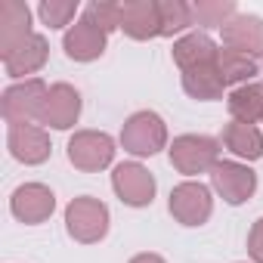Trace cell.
Instances as JSON below:
<instances>
[{
	"label": "cell",
	"mask_w": 263,
	"mask_h": 263,
	"mask_svg": "<svg viewBox=\"0 0 263 263\" xmlns=\"http://www.w3.org/2000/svg\"><path fill=\"white\" fill-rule=\"evenodd\" d=\"M121 146L124 152L137 155V158H149V155H158L164 146H167V124L158 111H134L124 127H121Z\"/></svg>",
	"instance_id": "cell-1"
},
{
	"label": "cell",
	"mask_w": 263,
	"mask_h": 263,
	"mask_svg": "<svg viewBox=\"0 0 263 263\" xmlns=\"http://www.w3.org/2000/svg\"><path fill=\"white\" fill-rule=\"evenodd\" d=\"M108 208L93 195H78L65 208V229L81 245H96L108 235Z\"/></svg>",
	"instance_id": "cell-2"
},
{
	"label": "cell",
	"mask_w": 263,
	"mask_h": 263,
	"mask_svg": "<svg viewBox=\"0 0 263 263\" xmlns=\"http://www.w3.org/2000/svg\"><path fill=\"white\" fill-rule=\"evenodd\" d=\"M167 152H171V164L183 177H198V174H211L214 164L220 161V140L208 134H183L171 143Z\"/></svg>",
	"instance_id": "cell-3"
},
{
	"label": "cell",
	"mask_w": 263,
	"mask_h": 263,
	"mask_svg": "<svg viewBox=\"0 0 263 263\" xmlns=\"http://www.w3.org/2000/svg\"><path fill=\"white\" fill-rule=\"evenodd\" d=\"M47 93H50V87L41 78H28V81H19V84L7 87L4 90V118H7V124H37Z\"/></svg>",
	"instance_id": "cell-4"
},
{
	"label": "cell",
	"mask_w": 263,
	"mask_h": 263,
	"mask_svg": "<svg viewBox=\"0 0 263 263\" xmlns=\"http://www.w3.org/2000/svg\"><path fill=\"white\" fill-rule=\"evenodd\" d=\"M167 208L180 226H204L214 214V198H211V189L204 183L183 180L180 186H174Z\"/></svg>",
	"instance_id": "cell-5"
},
{
	"label": "cell",
	"mask_w": 263,
	"mask_h": 263,
	"mask_svg": "<svg viewBox=\"0 0 263 263\" xmlns=\"http://www.w3.org/2000/svg\"><path fill=\"white\" fill-rule=\"evenodd\" d=\"M111 158H115V140L102 130H78L68 140V161L84 174L108 167Z\"/></svg>",
	"instance_id": "cell-6"
},
{
	"label": "cell",
	"mask_w": 263,
	"mask_h": 263,
	"mask_svg": "<svg viewBox=\"0 0 263 263\" xmlns=\"http://www.w3.org/2000/svg\"><path fill=\"white\" fill-rule=\"evenodd\" d=\"M111 189L115 195L130 208H146L155 201V177L140 161H121L111 171Z\"/></svg>",
	"instance_id": "cell-7"
},
{
	"label": "cell",
	"mask_w": 263,
	"mask_h": 263,
	"mask_svg": "<svg viewBox=\"0 0 263 263\" xmlns=\"http://www.w3.org/2000/svg\"><path fill=\"white\" fill-rule=\"evenodd\" d=\"M211 186L226 204H245L257 192V174L241 161H217L211 171Z\"/></svg>",
	"instance_id": "cell-8"
},
{
	"label": "cell",
	"mask_w": 263,
	"mask_h": 263,
	"mask_svg": "<svg viewBox=\"0 0 263 263\" xmlns=\"http://www.w3.org/2000/svg\"><path fill=\"white\" fill-rule=\"evenodd\" d=\"M10 211L19 223L25 226H37L47 223L56 211V195L50 186L44 183H22L13 195H10Z\"/></svg>",
	"instance_id": "cell-9"
},
{
	"label": "cell",
	"mask_w": 263,
	"mask_h": 263,
	"mask_svg": "<svg viewBox=\"0 0 263 263\" xmlns=\"http://www.w3.org/2000/svg\"><path fill=\"white\" fill-rule=\"evenodd\" d=\"M7 146L22 164H44L53 152V143L41 124H7Z\"/></svg>",
	"instance_id": "cell-10"
},
{
	"label": "cell",
	"mask_w": 263,
	"mask_h": 263,
	"mask_svg": "<svg viewBox=\"0 0 263 263\" xmlns=\"http://www.w3.org/2000/svg\"><path fill=\"white\" fill-rule=\"evenodd\" d=\"M78 118H81V93L71 84H65V81L53 84L47 99H44L37 124L53 127V130H68V127L78 124Z\"/></svg>",
	"instance_id": "cell-11"
},
{
	"label": "cell",
	"mask_w": 263,
	"mask_h": 263,
	"mask_svg": "<svg viewBox=\"0 0 263 263\" xmlns=\"http://www.w3.org/2000/svg\"><path fill=\"white\" fill-rule=\"evenodd\" d=\"M223 47L226 50H235V53H245L251 59L263 56V19L254 16V13H235L223 28Z\"/></svg>",
	"instance_id": "cell-12"
},
{
	"label": "cell",
	"mask_w": 263,
	"mask_h": 263,
	"mask_svg": "<svg viewBox=\"0 0 263 263\" xmlns=\"http://www.w3.org/2000/svg\"><path fill=\"white\" fill-rule=\"evenodd\" d=\"M105 44H108V34L99 25H93L87 16H81L65 31V37H62V50L74 62H93V59H99L105 53Z\"/></svg>",
	"instance_id": "cell-13"
},
{
	"label": "cell",
	"mask_w": 263,
	"mask_h": 263,
	"mask_svg": "<svg viewBox=\"0 0 263 263\" xmlns=\"http://www.w3.org/2000/svg\"><path fill=\"white\" fill-rule=\"evenodd\" d=\"M121 28L134 41L161 37V13L158 0H124L121 4Z\"/></svg>",
	"instance_id": "cell-14"
},
{
	"label": "cell",
	"mask_w": 263,
	"mask_h": 263,
	"mask_svg": "<svg viewBox=\"0 0 263 263\" xmlns=\"http://www.w3.org/2000/svg\"><path fill=\"white\" fill-rule=\"evenodd\" d=\"M47 56H50V44L44 34H31L25 37L19 47H13L10 53H4V68L10 78H25V74H34L47 65ZM28 81V78H25Z\"/></svg>",
	"instance_id": "cell-15"
},
{
	"label": "cell",
	"mask_w": 263,
	"mask_h": 263,
	"mask_svg": "<svg viewBox=\"0 0 263 263\" xmlns=\"http://www.w3.org/2000/svg\"><path fill=\"white\" fill-rule=\"evenodd\" d=\"M31 10L19 0H0V56L31 37Z\"/></svg>",
	"instance_id": "cell-16"
},
{
	"label": "cell",
	"mask_w": 263,
	"mask_h": 263,
	"mask_svg": "<svg viewBox=\"0 0 263 263\" xmlns=\"http://www.w3.org/2000/svg\"><path fill=\"white\" fill-rule=\"evenodd\" d=\"M217 53H220V47L204 31H189L180 41H174V62L180 65V71L195 68V65H208L217 59Z\"/></svg>",
	"instance_id": "cell-17"
},
{
	"label": "cell",
	"mask_w": 263,
	"mask_h": 263,
	"mask_svg": "<svg viewBox=\"0 0 263 263\" xmlns=\"http://www.w3.org/2000/svg\"><path fill=\"white\" fill-rule=\"evenodd\" d=\"M223 146L245 161H257L263 158V134L257 130V124H241V121H229L223 127Z\"/></svg>",
	"instance_id": "cell-18"
},
{
	"label": "cell",
	"mask_w": 263,
	"mask_h": 263,
	"mask_svg": "<svg viewBox=\"0 0 263 263\" xmlns=\"http://www.w3.org/2000/svg\"><path fill=\"white\" fill-rule=\"evenodd\" d=\"M183 90H186L192 99H201V102L220 99L223 90H226V81H223L220 71H217V59L208 62V65L186 68V71H183Z\"/></svg>",
	"instance_id": "cell-19"
},
{
	"label": "cell",
	"mask_w": 263,
	"mask_h": 263,
	"mask_svg": "<svg viewBox=\"0 0 263 263\" xmlns=\"http://www.w3.org/2000/svg\"><path fill=\"white\" fill-rule=\"evenodd\" d=\"M226 105H229L232 121H241V124L263 121V81H251V84L235 87L229 93Z\"/></svg>",
	"instance_id": "cell-20"
},
{
	"label": "cell",
	"mask_w": 263,
	"mask_h": 263,
	"mask_svg": "<svg viewBox=\"0 0 263 263\" xmlns=\"http://www.w3.org/2000/svg\"><path fill=\"white\" fill-rule=\"evenodd\" d=\"M217 71L226 81V87L229 84H238L241 87V84H251L260 74V65H257V59H251L245 53H235V50L220 47V53H217Z\"/></svg>",
	"instance_id": "cell-21"
},
{
	"label": "cell",
	"mask_w": 263,
	"mask_h": 263,
	"mask_svg": "<svg viewBox=\"0 0 263 263\" xmlns=\"http://www.w3.org/2000/svg\"><path fill=\"white\" fill-rule=\"evenodd\" d=\"M158 13H161V37L180 34L189 25H195L192 4H183V0H158Z\"/></svg>",
	"instance_id": "cell-22"
},
{
	"label": "cell",
	"mask_w": 263,
	"mask_h": 263,
	"mask_svg": "<svg viewBox=\"0 0 263 263\" xmlns=\"http://www.w3.org/2000/svg\"><path fill=\"white\" fill-rule=\"evenodd\" d=\"M235 13H238V10H235V4H229V0H217V4H211V0H198V4H192V19H195V25L223 28Z\"/></svg>",
	"instance_id": "cell-23"
},
{
	"label": "cell",
	"mask_w": 263,
	"mask_h": 263,
	"mask_svg": "<svg viewBox=\"0 0 263 263\" xmlns=\"http://www.w3.org/2000/svg\"><path fill=\"white\" fill-rule=\"evenodd\" d=\"M37 16L47 28H71V22H78V0H44L37 7Z\"/></svg>",
	"instance_id": "cell-24"
},
{
	"label": "cell",
	"mask_w": 263,
	"mask_h": 263,
	"mask_svg": "<svg viewBox=\"0 0 263 263\" xmlns=\"http://www.w3.org/2000/svg\"><path fill=\"white\" fill-rule=\"evenodd\" d=\"M84 16L99 25L105 34H111L115 28H121V4H108V0H96V4H90L84 10Z\"/></svg>",
	"instance_id": "cell-25"
},
{
	"label": "cell",
	"mask_w": 263,
	"mask_h": 263,
	"mask_svg": "<svg viewBox=\"0 0 263 263\" xmlns=\"http://www.w3.org/2000/svg\"><path fill=\"white\" fill-rule=\"evenodd\" d=\"M248 254L254 263H263V217L254 220V226L248 232Z\"/></svg>",
	"instance_id": "cell-26"
},
{
	"label": "cell",
	"mask_w": 263,
	"mask_h": 263,
	"mask_svg": "<svg viewBox=\"0 0 263 263\" xmlns=\"http://www.w3.org/2000/svg\"><path fill=\"white\" fill-rule=\"evenodd\" d=\"M130 263H167L161 254H137V257H130Z\"/></svg>",
	"instance_id": "cell-27"
}]
</instances>
